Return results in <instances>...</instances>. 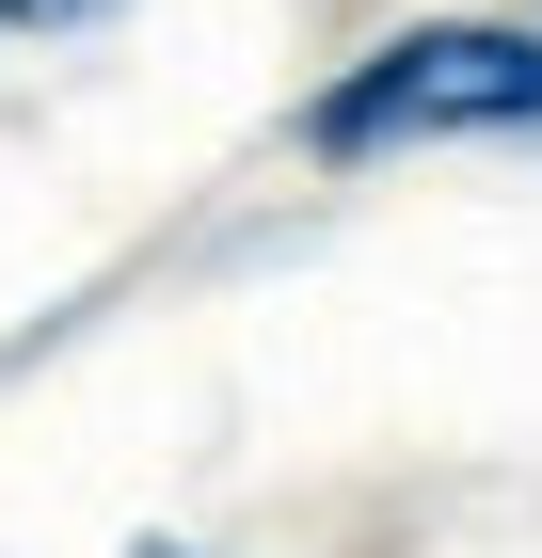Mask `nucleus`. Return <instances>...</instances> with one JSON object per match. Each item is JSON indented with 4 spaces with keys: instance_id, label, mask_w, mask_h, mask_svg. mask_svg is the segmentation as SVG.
Wrapping results in <instances>:
<instances>
[{
    "instance_id": "nucleus-2",
    "label": "nucleus",
    "mask_w": 542,
    "mask_h": 558,
    "mask_svg": "<svg viewBox=\"0 0 542 558\" xmlns=\"http://www.w3.org/2000/svg\"><path fill=\"white\" fill-rule=\"evenodd\" d=\"M81 16H112V0H0V33H81Z\"/></svg>"
},
{
    "instance_id": "nucleus-3",
    "label": "nucleus",
    "mask_w": 542,
    "mask_h": 558,
    "mask_svg": "<svg viewBox=\"0 0 542 558\" xmlns=\"http://www.w3.org/2000/svg\"><path fill=\"white\" fill-rule=\"evenodd\" d=\"M144 558H192V543H144Z\"/></svg>"
},
{
    "instance_id": "nucleus-1",
    "label": "nucleus",
    "mask_w": 542,
    "mask_h": 558,
    "mask_svg": "<svg viewBox=\"0 0 542 558\" xmlns=\"http://www.w3.org/2000/svg\"><path fill=\"white\" fill-rule=\"evenodd\" d=\"M479 129H542V33L510 16H415L303 96L320 160H399V144H479Z\"/></svg>"
}]
</instances>
